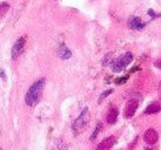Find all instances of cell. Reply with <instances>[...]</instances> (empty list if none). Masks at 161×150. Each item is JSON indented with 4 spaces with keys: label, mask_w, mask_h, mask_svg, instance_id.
<instances>
[{
    "label": "cell",
    "mask_w": 161,
    "mask_h": 150,
    "mask_svg": "<svg viewBox=\"0 0 161 150\" xmlns=\"http://www.w3.org/2000/svg\"><path fill=\"white\" fill-rule=\"evenodd\" d=\"M45 88V79H40L36 81L29 89L27 90L26 96H25V101H26L27 106L29 107H36L43 95V92Z\"/></svg>",
    "instance_id": "1"
},
{
    "label": "cell",
    "mask_w": 161,
    "mask_h": 150,
    "mask_svg": "<svg viewBox=\"0 0 161 150\" xmlns=\"http://www.w3.org/2000/svg\"><path fill=\"white\" fill-rule=\"evenodd\" d=\"M148 13H149V15H151V17H154V15H155V14H154V12H153L152 9H149V11H148Z\"/></svg>",
    "instance_id": "17"
},
{
    "label": "cell",
    "mask_w": 161,
    "mask_h": 150,
    "mask_svg": "<svg viewBox=\"0 0 161 150\" xmlns=\"http://www.w3.org/2000/svg\"><path fill=\"white\" fill-rule=\"evenodd\" d=\"M90 122V116H88V108H84L82 113L80 114V116L74 121V123L72 125L73 130L77 132H81L82 130L86 129V127L88 125Z\"/></svg>",
    "instance_id": "3"
},
{
    "label": "cell",
    "mask_w": 161,
    "mask_h": 150,
    "mask_svg": "<svg viewBox=\"0 0 161 150\" xmlns=\"http://www.w3.org/2000/svg\"><path fill=\"white\" fill-rule=\"evenodd\" d=\"M145 26H146V24L142 22L141 19L139 18V17H131V18L128 19V27L131 29H138V31H140Z\"/></svg>",
    "instance_id": "8"
},
{
    "label": "cell",
    "mask_w": 161,
    "mask_h": 150,
    "mask_svg": "<svg viewBox=\"0 0 161 150\" xmlns=\"http://www.w3.org/2000/svg\"><path fill=\"white\" fill-rule=\"evenodd\" d=\"M160 112V103L158 102V101H155V102H152L149 106L147 107L146 109H145V113L148 115H152V114H158Z\"/></svg>",
    "instance_id": "10"
},
{
    "label": "cell",
    "mask_w": 161,
    "mask_h": 150,
    "mask_svg": "<svg viewBox=\"0 0 161 150\" xmlns=\"http://www.w3.org/2000/svg\"><path fill=\"white\" fill-rule=\"evenodd\" d=\"M138 107H139V102L134 100V98H132V100H129L128 101V103H127V106L125 108V117L126 118H131V117H133L135 114V112H136V109H138Z\"/></svg>",
    "instance_id": "5"
},
{
    "label": "cell",
    "mask_w": 161,
    "mask_h": 150,
    "mask_svg": "<svg viewBox=\"0 0 161 150\" xmlns=\"http://www.w3.org/2000/svg\"><path fill=\"white\" fill-rule=\"evenodd\" d=\"M158 138H159V136H158V132L155 129H148L143 134V140L148 144H155L158 142Z\"/></svg>",
    "instance_id": "6"
},
{
    "label": "cell",
    "mask_w": 161,
    "mask_h": 150,
    "mask_svg": "<svg viewBox=\"0 0 161 150\" xmlns=\"http://www.w3.org/2000/svg\"><path fill=\"white\" fill-rule=\"evenodd\" d=\"M145 150H152V149H151V148H146Z\"/></svg>",
    "instance_id": "18"
},
{
    "label": "cell",
    "mask_w": 161,
    "mask_h": 150,
    "mask_svg": "<svg viewBox=\"0 0 161 150\" xmlns=\"http://www.w3.org/2000/svg\"><path fill=\"white\" fill-rule=\"evenodd\" d=\"M9 8V5L7 4V2H2V4H0V14L5 13Z\"/></svg>",
    "instance_id": "13"
},
{
    "label": "cell",
    "mask_w": 161,
    "mask_h": 150,
    "mask_svg": "<svg viewBox=\"0 0 161 150\" xmlns=\"http://www.w3.org/2000/svg\"><path fill=\"white\" fill-rule=\"evenodd\" d=\"M128 80V75L127 76H125V78H121V79H119V80H116V85H122L124 82H126Z\"/></svg>",
    "instance_id": "16"
},
{
    "label": "cell",
    "mask_w": 161,
    "mask_h": 150,
    "mask_svg": "<svg viewBox=\"0 0 161 150\" xmlns=\"http://www.w3.org/2000/svg\"><path fill=\"white\" fill-rule=\"evenodd\" d=\"M101 129H102V124L98 123L97 124V127H95V129H94V132H93V134H92V136H91V141H94V140L98 137L99 132H101Z\"/></svg>",
    "instance_id": "12"
},
{
    "label": "cell",
    "mask_w": 161,
    "mask_h": 150,
    "mask_svg": "<svg viewBox=\"0 0 161 150\" xmlns=\"http://www.w3.org/2000/svg\"><path fill=\"white\" fill-rule=\"evenodd\" d=\"M59 56L63 59V60H67L72 56V52L65 46V45H61L60 48H59Z\"/></svg>",
    "instance_id": "11"
},
{
    "label": "cell",
    "mask_w": 161,
    "mask_h": 150,
    "mask_svg": "<svg viewBox=\"0 0 161 150\" xmlns=\"http://www.w3.org/2000/svg\"><path fill=\"white\" fill-rule=\"evenodd\" d=\"M133 60V54L132 53H126L124 55H121L120 58H118L116 60L113 61L112 63V71L114 73H120L121 71H124L126 67L132 62Z\"/></svg>",
    "instance_id": "2"
},
{
    "label": "cell",
    "mask_w": 161,
    "mask_h": 150,
    "mask_svg": "<svg viewBox=\"0 0 161 150\" xmlns=\"http://www.w3.org/2000/svg\"><path fill=\"white\" fill-rule=\"evenodd\" d=\"M114 143H115V137L114 136H108L99 143L97 150H109L114 145Z\"/></svg>",
    "instance_id": "7"
},
{
    "label": "cell",
    "mask_w": 161,
    "mask_h": 150,
    "mask_svg": "<svg viewBox=\"0 0 161 150\" xmlns=\"http://www.w3.org/2000/svg\"><path fill=\"white\" fill-rule=\"evenodd\" d=\"M25 45H26V38H24V36L19 38L15 41V44L13 45V48H12V58L13 59H17L19 55L24 52Z\"/></svg>",
    "instance_id": "4"
},
{
    "label": "cell",
    "mask_w": 161,
    "mask_h": 150,
    "mask_svg": "<svg viewBox=\"0 0 161 150\" xmlns=\"http://www.w3.org/2000/svg\"><path fill=\"white\" fill-rule=\"evenodd\" d=\"M118 115H119V110L116 108H112L107 114V117H106V121H107L108 124H114L118 120Z\"/></svg>",
    "instance_id": "9"
},
{
    "label": "cell",
    "mask_w": 161,
    "mask_h": 150,
    "mask_svg": "<svg viewBox=\"0 0 161 150\" xmlns=\"http://www.w3.org/2000/svg\"><path fill=\"white\" fill-rule=\"evenodd\" d=\"M58 148H59V150H67V145L63 144V141H59L58 142Z\"/></svg>",
    "instance_id": "15"
},
{
    "label": "cell",
    "mask_w": 161,
    "mask_h": 150,
    "mask_svg": "<svg viewBox=\"0 0 161 150\" xmlns=\"http://www.w3.org/2000/svg\"><path fill=\"white\" fill-rule=\"evenodd\" d=\"M112 93H113V89H108V90H105V92L101 94V96L99 97V101H102L105 97H107L108 95H111Z\"/></svg>",
    "instance_id": "14"
}]
</instances>
